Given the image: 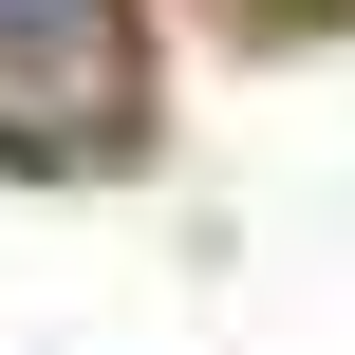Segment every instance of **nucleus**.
<instances>
[{
    "mask_svg": "<svg viewBox=\"0 0 355 355\" xmlns=\"http://www.w3.org/2000/svg\"><path fill=\"white\" fill-rule=\"evenodd\" d=\"M131 131H150V19L131 0H0V150L112 168Z\"/></svg>",
    "mask_w": 355,
    "mask_h": 355,
    "instance_id": "1",
    "label": "nucleus"
}]
</instances>
